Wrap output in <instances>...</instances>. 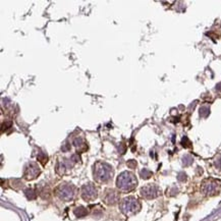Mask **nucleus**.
Masks as SVG:
<instances>
[{
    "mask_svg": "<svg viewBox=\"0 0 221 221\" xmlns=\"http://www.w3.org/2000/svg\"><path fill=\"white\" fill-rule=\"evenodd\" d=\"M117 186L122 191H131L137 186V179L131 172H123L117 178Z\"/></svg>",
    "mask_w": 221,
    "mask_h": 221,
    "instance_id": "obj_1",
    "label": "nucleus"
},
{
    "mask_svg": "<svg viewBox=\"0 0 221 221\" xmlns=\"http://www.w3.org/2000/svg\"><path fill=\"white\" fill-rule=\"evenodd\" d=\"M112 175V170L109 165L105 163H97L94 169V176L99 182H106Z\"/></svg>",
    "mask_w": 221,
    "mask_h": 221,
    "instance_id": "obj_2",
    "label": "nucleus"
},
{
    "mask_svg": "<svg viewBox=\"0 0 221 221\" xmlns=\"http://www.w3.org/2000/svg\"><path fill=\"white\" fill-rule=\"evenodd\" d=\"M140 208H141V206H140L138 200L132 198L124 199L122 204H121V210H122V212L126 213V214H130V212L131 213L137 212Z\"/></svg>",
    "mask_w": 221,
    "mask_h": 221,
    "instance_id": "obj_3",
    "label": "nucleus"
},
{
    "mask_svg": "<svg viewBox=\"0 0 221 221\" xmlns=\"http://www.w3.org/2000/svg\"><path fill=\"white\" fill-rule=\"evenodd\" d=\"M82 195H83V198L85 200L90 201V200H93V199L97 197V191H96V189L92 185L84 186Z\"/></svg>",
    "mask_w": 221,
    "mask_h": 221,
    "instance_id": "obj_4",
    "label": "nucleus"
},
{
    "mask_svg": "<svg viewBox=\"0 0 221 221\" xmlns=\"http://www.w3.org/2000/svg\"><path fill=\"white\" fill-rule=\"evenodd\" d=\"M142 196L145 197V198H148V199H152V198H155L158 196V189L156 186H153V185H149V186H144L142 191Z\"/></svg>",
    "mask_w": 221,
    "mask_h": 221,
    "instance_id": "obj_5",
    "label": "nucleus"
},
{
    "mask_svg": "<svg viewBox=\"0 0 221 221\" xmlns=\"http://www.w3.org/2000/svg\"><path fill=\"white\" fill-rule=\"evenodd\" d=\"M39 174H40V169L34 163H31L27 168H25V178H27V179H34Z\"/></svg>",
    "mask_w": 221,
    "mask_h": 221,
    "instance_id": "obj_6",
    "label": "nucleus"
},
{
    "mask_svg": "<svg viewBox=\"0 0 221 221\" xmlns=\"http://www.w3.org/2000/svg\"><path fill=\"white\" fill-rule=\"evenodd\" d=\"M58 196H59L61 199H63V200H69V199H71L73 196L71 187L61 186L59 187V191H58Z\"/></svg>",
    "mask_w": 221,
    "mask_h": 221,
    "instance_id": "obj_7",
    "label": "nucleus"
},
{
    "mask_svg": "<svg viewBox=\"0 0 221 221\" xmlns=\"http://www.w3.org/2000/svg\"><path fill=\"white\" fill-rule=\"evenodd\" d=\"M217 183L213 182H206L203 185V191L206 194H213L217 191Z\"/></svg>",
    "mask_w": 221,
    "mask_h": 221,
    "instance_id": "obj_8",
    "label": "nucleus"
},
{
    "mask_svg": "<svg viewBox=\"0 0 221 221\" xmlns=\"http://www.w3.org/2000/svg\"><path fill=\"white\" fill-rule=\"evenodd\" d=\"M105 201L107 204H115L117 202V194L114 191H108L106 193Z\"/></svg>",
    "mask_w": 221,
    "mask_h": 221,
    "instance_id": "obj_9",
    "label": "nucleus"
},
{
    "mask_svg": "<svg viewBox=\"0 0 221 221\" xmlns=\"http://www.w3.org/2000/svg\"><path fill=\"white\" fill-rule=\"evenodd\" d=\"M75 214L78 216V217H83L87 214V209H85L84 207H80V208H76L75 210Z\"/></svg>",
    "mask_w": 221,
    "mask_h": 221,
    "instance_id": "obj_10",
    "label": "nucleus"
},
{
    "mask_svg": "<svg viewBox=\"0 0 221 221\" xmlns=\"http://www.w3.org/2000/svg\"><path fill=\"white\" fill-rule=\"evenodd\" d=\"M25 195H27V197L28 199H30V200H32V199H35L36 198V193H35V191L34 190H32V189H28V190H25Z\"/></svg>",
    "mask_w": 221,
    "mask_h": 221,
    "instance_id": "obj_11",
    "label": "nucleus"
},
{
    "mask_svg": "<svg viewBox=\"0 0 221 221\" xmlns=\"http://www.w3.org/2000/svg\"><path fill=\"white\" fill-rule=\"evenodd\" d=\"M151 172L150 171H148V170H146V169H144V170L141 172V175H142V177L143 178H149L150 176H151Z\"/></svg>",
    "mask_w": 221,
    "mask_h": 221,
    "instance_id": "obj_12",
    "label": "nucleus"
},
{
    "mask_svg": "<svg viewBox=\"0 0 221 221\" xmlns=\"http://www.w3.org/2000/svg\"><path fill=\"white\" fill-rule=\"evenodd\" d=\"M127 165L130 167H131V168H134V167H136L137 166V162L136 161H132V160H131V161H128L127 162Z\"/></svg>",
    "mask_w": 221,
    "mask_h": 221,
    "instance_id": "obj_13",
    "label": "nucleus"
}]
</instances>
